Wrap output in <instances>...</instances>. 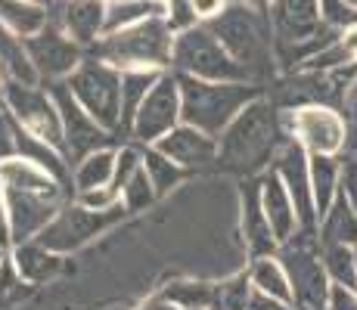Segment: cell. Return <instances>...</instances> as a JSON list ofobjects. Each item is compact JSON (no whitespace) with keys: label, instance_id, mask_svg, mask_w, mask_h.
<instances>
[{"label":"cell","instance_id":"6da1fadb","mask_svg":"<svg viewBox=\"0 0 357 310\" xmlns=\"http://www.w3.org/2000/svg\"><path fill=\"white\" fill-rule=\"evenodd\" d=\"M286 140H289V130H286L280 106L267 96H258L221 130L218 164L230 174L252 177L273 164Z\"/></svg>","mask_w":357,"mask_h":310},{"label":"cell","instance_id":"7a4b0ae2","mask_svg":"<svg viewBox=\"0 0 357 310\" xmlns=\"http://www.w3.org/2000/svg\"><path fill=\"white\" fill-rule=\"evenodd\" d=\"M181 81V121L218 137L227 124L261 96V87L249 81H205L196 75H177Z\"/></svg>","mask_w":357,"mask_h":310},{"label":"cell","instance_id":"3957f363","mask_svg":"<svg viewBox=\"0 0 357 310\" xmlns=\"http://www.w3.org/2000/svg\"><path fill=\"white\" fill-rule=\"evenodd\" d=\"M208 29L227 47L230 56L249 72V78H264L271 72V56L277 50H273V25L267 13L239 0L233 6H224L208 22Z\"/></svg>","mask_w":357,"mask_h":310},{"label":"cell","instance_id":"277c9868","mask_svg":"<svg viewBox=\"0 0 357 310\" xmlns=\"http://www.w3.org/2000/svg\"><path fill=\"white\" fill-rule=\"evenodd\" d=\"M171 53H174V38L162 16L102 34V40L93 47V56L112 62L115 68H162L171 62Z\"/></svg>","mask_w":357,"mask_h":310},{"label":"cell","instance_id":"5b68a950","mask_svg":"<svg viewBox=\"0 0 357 310\" xmlns=\"http://www.w3.org/2000/svg\"><path fill=\"white\" fill-rule=\"evenodd\" d=\"M277 258L283 261L286 273H289L295 310H326L333 279H329V273L324 267L317 233L298 230L292 239H286V242L280 245Z\"/></svg>","mask_w":357,"mask_h":310},{"label":"cell","instance_id":"8992f818","mask_svg":"<svg viewBox=\"0 0 357 310\" xmlns=\"http://www.w3.org/2000/svg\"><path fill=\"white\" fill-rule=\"evenodd\" d=\"M177 72L196 75L205 81H252L249 72L227 53V47L215 38V31L187 29L174 38V53H171Z\"/></svg>","mask_w":357,"mask_h":310},{"label":"cell","instance_id":"52a82bcc","mask_svg":"<svg viewBox=\"0 0 357 310\" xmlns=\"http://www.w3.org/2000/svg\"><path fill=\"white\" fill-rule=\"evenodd\" d=\"M68 87L78 102L97 118L106 130L121 127V75L102 59H87L68 75Z\"/></svg>","mask_w":357,"mask_h":310},{"label":"cell","instance_id":"ba28073f","mask_svg":"<svg viewBox=\"0 0 357 310\" xmlns=\"http://www.w3.org/2000/svg\"><path fill=\"white\" fill-rule=\"evenodd\" d=\"M289 137L301 143L307 153L339 155L351 146V121L335 106H298L283 112Z\"/></svg>","mask_w":357,"mask_h":310},{"label":"cell","instance_id":"9c48e42d","mask_svg":"<svg viewBox=\"0 0 357 310\" xmlns=\"http://www.w3.org/2000/svg\"><path fill=\"white\" fill-rule=\"evenodd\" d=\"M125 215H128L125 205H112L106 211L68 205V208H59V215L40 230L38 242L47 245L50 251H75V248L91 242L93 236H100L102 230H109L115 220H121Z\"/></svg>","mask_w":357,"mask_h":310},{"label":"cell","instance_id":"30bf717a","mask_svg":"<svg viewBox=\"0 0 357 310\" xmlns=\"http://www.w3.org/2000/svg\"><path fill=\"white\" fill-rule=\"evenodd\" d=\"M3 100H6V106L13 109L16 121L22 124L25 130H31L34 137H40V140H47L50 146H56L59 153H66L63 118H59V109H56V102H53V96L38 91L34 84L6 81Z\"/></svg>","mask_w":357,"mask_h":310},{"label":"cell","instance_id":"8fae6325","mask_svg":"<svg viewBox=\"0 0 357 310\" xmlns=\"http://www.w3.org/2000/svg\"><path fill=\"white\" fill-rule=\"evenodd\" d=\"M53 102L59 109V118H63V134H66V155L81 162L84 155L97 153V149L106 146L112 137L102 124L87 112L84 106L78 102V96L72 93L68 81H53Z\"/></svg>","mask_w":357,"mask_h":310},{"label":"cell","instance_id":"7c38bea8","mask_svg":"<svg viewBox=\"0 0 357 310\" xmlns=\"http://www.w3.org/2000/svg\"><path fill=\"white\" fill-rule=\"evenodd\" d=\"M273 171L283 177L286 189H289L295 211H298L301 230L317 233L320 220H317V205H314V186H311V153L295 137H289L283 143V149H280V155L273 158Z\"/></svg>","mask_w":357,"mask_h":310},{"label":"cell","instance_id":"4fadbf2b","mask_svg":"<svg viewBox=\"0 0 357 310\" xmlns=\"http://www.w3.org/2000/svg\"><path fill=\"white\" fill-rule=\"evenodd\" d=\"M181 121V81L177 75H162L140 102L134 118V137L140 143H155Z\"/></svg>","mask_w":357,"mask_h":310},{"label":"cell","instance_id":"5bb4252c","mask_svg":"<svg viewBox=\"0 0 357 310\" xmlns=\"http://www.w3.org/2000/svg\"><path fill=\"white\" fill-rule=\"evenodd\" d=\"M25 47H29V56L34 62V68H38V75L50 81L66 78V75H72L84 62L81 59V44L53 22H47L38 34L25 38Z\"/></svg>","mask_w":357,"mask_h":310},{"label":"cell","instance_id":"9a60e30c","mask_svg":"<svg viewBox=\"0 0 357 310\" xmlns=\"http://www.w3.org/2000/svg\"><path fill=\"white\" fill-rule=\"evenodd\" d=\"M3 196L6 211H10V230L16 242H29L31 236H40V230L59 215V196H50V192L3 186Z\"/></svg>","mask_w":357,"mask_h":310},{"label":"cell","instance_id":"2e32d148","mask_svg":"<svg viewBox=\"0 0 357 310\" xmlns=\"http://www.w3.org/2000/svg\"><path fill=\"white\" fill-rule=\"evenodd\" d=\"M155 149L168 155L171 162H177L181 168H208L218 162V143L193 124L171 127L168 134L155 140Z\"/></svg>","mask_w":357,"mask_h":310},{"label":"cell","instance_id":"e0dca14e","mask_svg":"<svg viewBox=\"0 0 357 310\" xmlns=\"http://www.w3.org/2000/svg\"><path fill=\"white\" fill-rule=\"evenodd\" d=\"M243 205V242L252 251V258H267L280 251V239L273 236V226L261 205V180H245L239 189Z\"/></svg>","mask_w":357,"mask_h":310},{"label":"cell","instance_id":"ac0fdd59","mask_svg":"<svg viewBox=\"0 0 357 310\" xmlns=\"http://www.w3.org/2000/svg\"><path fill=\"white\" fill-rule=\"evenodd\" d=\"M50 22L72 34L78 44H93L106 31V0H56Z\"/></svg>","mask_w":357,"mask_h":310},{"label":"cell","instance_id":"d6986e66","mask_svg":"<svg viewBox=\"0 0 357 310\" xmlns=\"http://www.w3.org/2000/svg\"><path fill=\"white\" fill-rule=\"evenodd\" d=\"M261 205H264V215H267V220H271L273 236L280 239V245L301 230L298 211H295L289 189H286L283 177H280L273 168L267 171V174H261Z\"/></svg>","mask_w":357,"mask_h":310},{"label":"cell","instance_id":"ffe728a7","mask_svg":"<svg viewBox=\"0 0 357 310\" xmlns=\"http://www.w3.org/2000/svg\"><path fill=\"white\" fill-rule=\"evenodd\" d=\"M0 75L6 81H22V84H38V78H40L29 56L25 38L3 22H0Z\"/></svg>","mask_w":357,"mask_h":310},{"label":"cell","instance_id":"44dd1931","mask_svg":"<svg viewBox=\"0 0 357 310\" xmlns=\"http://www.w3.org/2000/svg\"><path fill=\"white\" fill-rule=\"evenodd\" d=\"M342 164L339 155H311V186H314V205H317V220H324L329 205L342 192Z\"/></svg>","mask_w":357,"mask_h":310},{"label":"cell","instance_id":"7402d4cb","mask_svg":"<svg viewBox=\"0 0 357 310\" xmlns=\"http://www.w3.org/2000/svg\"><path fill=\"white\" fill-rule=\"evenodd\" d=\"M0 183L16 186V189H31V192H50V196H63V180L44 171L40 164L19 158V162H0Z\"/></svg>","mask_w":357,"mask_h":310},{"label":"cell","instance_id":"603a6c76","mask_svg":"<svg viewBox=\"0 0 357 310\" xmlns=\"http://www.w3.org/2000/svg\"><path fill=\"white\" fill-rule=\"evenodd\" d=\"M317 236H320V242L357 245V211L345 199V192H339L335 202L329 205V211L324 215V220H320V226H317Z\"/></svg>","mask_w":357,"mask_h":310},{"label":"cell","instance_id":"cb8c5ba5","mask_svg":"<svg viewBox=\"0 0 357 310\" xmlns=\"http://www.w3.org/2000/svg\"><path fill=\"white\" fill-rule=\"evenodd\" d=\"M155 16L162 19L168 16L165 0H112V3H106V31L102 34L121 31L128 25L146 22V19H155Z\"/></svg>","mask_w":357,"mask_h":310},{"label":"cell","instance_id":"d4e9b609","mask_svg":"<svg viewBox=\"0 0 357 310\" xmlns=\"http://www.w3.org/2000/svg\"><path fill=\"white\" fill-rule=\"evenodd\" d=\"M13 130H16V155H19V158H29V162H34V164H40V168L50 171L56 180L66 183V162H63V153H59L56 146H50L47 140L34 137L31 130H25L22 124H13Z\"/></svg>","mask_w":357,"mask_h":310},{"label":"cell","instance_id":"484cf974","mask_svg":"<svg viewBox=\"0 0 357 310\" xmlns=\"http://www.w3.org/2000/svg\"><path fill=\"white\" fill-rule=\"evenodd\" d=\"M162 75L155 68H125L121 75V127H134L137 109Z\"/></svg>","mask_w":357,"mask_h":310},{"label":"cell","instance_id":"4316f807","mask_svg":"<svg viewBox=\"0 0 357 310\" xmlns=\"http://www.w3.org/2000/svg\"><path fill=\"white\" fill-rule=\"evenodd\" d=\"M0 22L22 38H31L50 22V13L38 0H0Z\"/></svg>","mask_w":357,"mask_h":310},{"label":"cell","instance_id":"83f0119b","mask_svg":"<svg viewBox=\"0 0 357 310\" xmlns=\"http://www.w3.org/2000/svg\"><path fill=\"white\" fill-rule=\"evenodd\" d=\"M13 267H16L19 279H29V282H40L47 277L59 270V258L50 251L47 245H31V242H19L16 254H13Z\"/></svg>","mask_w":357,"mask_h":310},{"label":"cell","instance_id":"f1b7e54d","mask_svg":"<svg viewBox=\"0 0 357 310\" xmlns=\"http://www.w3.org/2000/svg\"><path fill=\"white\" fill-rule=\"evenodd\" d=\"M249 279L258 292L264 295H273L280 301H289L292 304V286H289V273H286L283 261L277 254H267V258H255L249 270Z\"/></svg>","mask_w":357,"mask_h":310},{"label":"cell","instance_id":"f546056e","mask_svg":"<svg viewBox=\"0 0 357 310\" xmlns=\"http://www.w3.org/2000/svg\"><path fill=\"white\" fill-rule=\"evenodd\" d=\"M115 155L112 149H97V153L84 155L78 162V171H75V186L78 192L84 189H97V186H109L115 174Z\"/></svg>","mask_w":357,"mask_h":310},{"label":"cell","instance_id":"4dcf8cb0","mask_svg":"<svg viewBox=\"0 0 357 310\" xmlns=\"http://www.w3.org/2000/svg\"><path fill=\"white\" fill-rule=\"evenodd\" d=\"M320 254H324V267H326L329 279L339 282V286L357 288V251H354V245L320 242Z\"/></svg>","mask_w":357,"mask_h":310},{"label":"cell","instance_id":"1f68e13d","mask_svg":"<svg viewBox=\"0 0 357 310\" xmlns=\"http://www.w3.org/2000/svg\"><path fill=\"white\" fill-rule=\"evenodd\" d=\"M218 288L208 286V282H174V286L165 288V298L174 301L177 307L183 310H205L215 304Z\"/></svg>","mask_w":357,"mask_h":310},{"label":"cell","instance_id":"d6a6232c","mask_svg":"<svg viewBox=\"0 0 357 310\" xmlns=\"http://www.w3.org/2000/svg\"><path fill=\"white\" fill-rule=\"evenodd\" d=\"M143 168H146L149 180H153L155 192H168L171 186H174L177 180H181V164L171 162L165 153H159V149H149L146 155H143Z\"/></svg>","mask_w":357,"mask_h":310},{"label":"cell","instance_id":"836d02e7","mask_svg":"<svg viewBox=\"0 0 357 310\" xmlns=\"http://www.w3.org/2000/svg\"><path fill=\"white\" fill-rule=\"evenodd\" d=\"M155 196H159V192H155L153 180H149L146 168H140L125 186H121V199H125L128 215H134V211H146L149 205L155 202Z\"/></svg>","mask_w":357,"mask_h":310},{"label":"cell","instance_id":"e575fe53","mask_svg":"<svg viewBox=\"0 0 357 310\" xmlns=\"http://www.w3.org/2000/svg\"><path fill=\"white\" fill-rule=\"evenodd\" d=\"M252 292H255V286H252L249 277H236L230 282H221V286H218V295H215V307H221V310H245L249 307Z\"/></svg>","mask_w":357,"mask_h":310},{"label":"cell","instance_id":"d590c367","mask_svg":"<svg viewBox=\"0 0 357 310\" xmlns=\"http://www.w3.org/2000/svg\"><path fill=\"white\" fill-rule=\"evenodd\" d=\"M196 6L193 0H168V16H165V22L171 25V31H187L193 29L196 22Z\"/></svg>","mask_w":357,"mask_h":310},{"label":"cell","instance_id":"8d00e7d4","mask_svg":"<svg viewBox=\"0 0 357 310\" xmlns=\"http://www.w3.org/2000/svg\"><path fill=\"white\" fill-rule=\"evenodd\" d=\"M140 168H143L140 153H134V149H121L119 158H115V174H112V183L109 186H115V189L121 192V186H125Z\"/></svg>","mask_w":357,"mask_h":310},{"label":"cell","instance_id":"74e56055","mask_svg":"<svg viewBox=\"0 0 357 310\" xmlns=\"http://www.w3.org/2000/svg\"><path fill=\"white\" fill-rule=\"evenodd\" d=\"M119 196H121V192L115 189V186H97V189H84V192H81L78 202L84 205V208L106 211V208H112V205H119Z\"/></svg>","mask_w":357,"mask_h":310},{"label":"cell","instance_id":"f35d334b","mask_svg":"<svg viewBox=\"0 0 357 310\" xmlns=\"http://www.w3.org/2000/svg\"><path fill=\"white\" fill-rule=\"evenodd\" d=\"M326 310H357V288H348V286L333 282V286H329Z\"/></svg>","mask_w":357,"mask_h":310},{"label":"cell","instance_id":"ab89813d","mask_svg":"<svg viewBox=\"0 0 357 310\" xmlns=\"http://www.w3.org/2000/svg\"><path fill=\"white\" fill-rule=\"evenodd\" d=\"M342 192H345V199L357 211V162H354V155L342 164Z\"/></svg>","mask_w":357,"mask_h":310},{"label":"cell","instance_id":"60d3db41","mask_svg":"<svg viewBox=\"0 0 357 310\" xmlns=\"http://www.w3.org/2000/svg\"><path fill=\"white\" fill-rule=\"evenodd\" d=\"M245 310H295V304H289V301H280V298H273V295H264V292H258V288H255Z\"/></svg>","mask_w":357,"mask_h":310},{"label":"cell","instance_id":"b9f144b4","mask_svg":"<svg viewBox=\"0 0 357 310\" xmlns=\"http://www.w3.org/2000/svg\"><path fill=\"white\" fill-rule=\"evenodd\" d=\"M10 155H16V130L6 121V115L0 112V162H6Z\"/></svg>","mask_w":357,"mask_h":310},{"label":"cell","instance_id":"7bdbcfd3","mask_svg":"<svg viewBox=\"0 0 357 310\" xmlns=\"http://www.w3.org/2000/svg\"><path fill=\"white\" fill-rule=\"evenodd\" d=\"M345 115H348V121H351V127L357 130V68H354V78H351V84H348V93H345Z\"/></svg>","mask_w":357,"mask_h":310},{"label":"cell","instance_id":"ee69618b","mask_svg":"<svg viewBox=\"0 0 357 310\" xmlns=\"http://www.w3.org/2000/svg\"><path fill=\"white\" fill-rule=\"evenodd\" d=\"M193 6L199 19H215L224 10V0H193Z\"/></svg>","mask_w":357,"mask_h":310},{"label":"cell","instance_id":"f6af8a7d","mask_svg":"<svg viewBox=\"0 0 357 310\" xmlns=\"http://www.w3.org/2000/svg\"><path fill=\"white\" fill-rule=\"evenodd\" d=\"M6 196H0V248H6V242L13 239V230H10V211H6Z\"/></svg>","mask_w":357,"mask_h":310},{"label":"cell","instance_id":"bcb514c9","mask_svg":"<svg viewBox=\"0 0 357 310\" xmlns=\"http://www.w3.org/2000/svg\"><path fill=\"white\" fill-rule=\"evenodd\" d=\"M140 310H183V307H177L174 301H168L162 295V298H153V301H146V304H143Z\"/></svg>","mask_w":357,"mask_h":310},{"label":"cell","instance_id":"7dc6e473","mask_svg":"<svg viewBox=\"0 0 357 310\" xmlns=\"http://www.w3.org/2000/svg\"><path fill=\"white\" fill-rule=\"evenodd\" d=\"M243 3L255 6V10H261V13H271V10H273V3H277V0H243Z\"/></svg>","mask_w":357,"mask_h":310},{"label":"cell","instance_id":"c3c4849f","mask_svg":"<svg viewBox=\"0 0 357 310\" xmlns=\"http://www.w3.org/2000/svg\"><path fill=\"white\" fill-rule=\"evenodd\" d=\"M348 3H351V6H357V0H348Z\"/></svg>","mask_w":357,"mask_h":310},{"label":"cell","instance_id":"681fc988","mask_svg":"<svg viewBox=\"0 0 357 310\" xmlns=\"http://www.w3.org/2000/svg\"><path fill=\"white\" fill-rule=\"evenodd\" d=\"M354 162H357V149H354Z\"/></svg>","mask_w":357,"mask_h":310},{"label":"cell","instance_id":"f907efd6","mask_svg":"<svg viewBox=\"0 0 357 310\" xmlns=\"http://www.w3.org/2000/svg\"><path fill=\"white\" fill-rule=\"evenodd\" d=\"M215 310H221V307H215Z\"/></svg>","mask_w":357,"mask_h":310}]
</instances>
